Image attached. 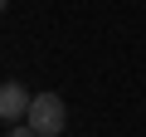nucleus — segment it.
Returning a JSON list of instances; mask_svg holds the SVG:
<instances>
[{"mask_svg": "<svg viewBox=\"0 0 146 137\" xmlns=\"http://www.w3.org/2000/svg\"><path fill=\"white\" fill-rule=\"evenodd\" d=\"M25 122H29L39 137H58V132H63V122H68V108H63V98H58V93H34V98H29Z\"/></svg>", "mask_w": 146, "mask_h": 137, "instance_id": "f257e3e1", "label": "nucleus"}, {"mask_svg": "<svg viewBox=\"0 0 146 137\" xmlns=\"http://www.w3.org/2000/svg\"><path fill=\"white\" fill-rule=\"evenodd\" d=\"M29 98H34V93H25L15 79H10V83H0V122H25Z\"/></svg>", "mask_w": 146, "mask_h": 137, "instance_id": "f03ea898", "label": "nucleus"}, {"mask_svg": "<svg viewBox=\"0 0 146 137\" xmlns=\"http://www.w3.org/2000/svg\"><path fill=\"white\" fill-rule=\"evenodd\" d=\"M10 137H39V132H34L29 122H15V127H10Z\"/></svg>", "mask_w": 146, "mask_h": 137, "instance_id": "7ed1b4c3", "label": "nucleus"}, {"mask_svg": "<svg viewBox=\"0 0 146 137\" xmlns=\"http://www.w3.org/2000/svg\"><path fill=\"white\" fill-rule=\"evenodd\" d=\"M5 5H10V0H0V10H5Z\"/></svg>", "mask_w": 146, "mask_h": 137, "instance_id": "20e7f679", "label": "nucleus"}, {"mask_svg": "<svg viewBox=\"0 0 146 137\" xmlns=\"http://www.w3.org/2000/svg\"><path fill=\"white\" fill-rule=\"evenodd\" d=\"M58 137H63V132H58Z\"/></svg>", "mask_w": 146, "mask_h": 137, "instance_id": "39448f33", "label": "nucleus"}]
</instances>
